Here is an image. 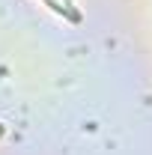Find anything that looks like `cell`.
<instances>
[{
    "label": "cell",
    "mask_w": 152,
    "mask_h": 155,
    "mask_svg": "<svg viewBox=\"0 0 152 155\" xmlns=\"http://www.w3.org/2000/svg\"><path fill=\"white\" fill-rule=\"evenodd\" d=\"M45 6H51V9H54L57 15H63L66 21H72V24H81V12H72V9H69V6H63L60 0H45Z\"/></svg>",
    "instance_id": "cell-1"
},
{
    "label": "cell",
    "mask_w": 152,
    "mask_h": 155,
    "mask_svg": "<svg viewBox=\"0 0 152 155\" xmlns=\"http://www.w3.org/2000/svg\"><path fill=\"white\" fill-rule=\"evenodd\" d=\"M60 3H63V6H69L72 12H78V9H75V3H72V0H60Z\"/></svg>",
    "instance_id": "cell-2"
}]
</instances>
